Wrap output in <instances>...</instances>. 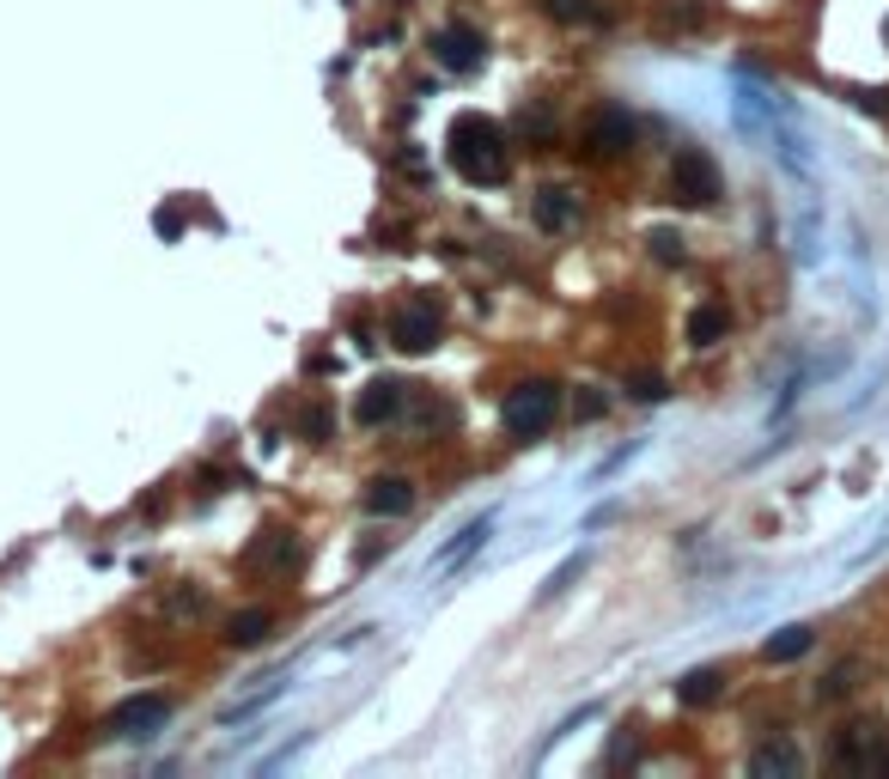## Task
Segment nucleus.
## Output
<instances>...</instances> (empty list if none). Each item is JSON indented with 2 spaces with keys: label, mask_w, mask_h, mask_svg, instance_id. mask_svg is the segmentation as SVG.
<instances>
[{
  "label": "nucleus",
  "mask_w": 889,
  "mask_h": 779,
  "mask_svg": "<svg viewBox=\"0 0 889 779\" xmlns=\"http://www.w3.org/2000/svg\"><path fill=\"white\" fill-rule=\"evenodd\" d=\"M391 342L403 347V354H427L433 342H439V310L427 305V298H408V305L391 310Z\"/></svg>",
  "instance_id": "6"
},
{
  "label": "nucleus",
  "mask_w": 889,
  "mask_h": 779,
  "mask_svg": "<svg viewBox=\"0 0 889 779\" xmlns=\"http://www.w3.org/2000/svg\"><path fill=\"white\" fill-rule=\"evenodd\" d=\"M555 414H561V389L549 384V378H531V384H518V389L506 396L500 421H506L512 438H543L549 426H555Z\"/></svg>",
  "instance_id": "2"
},
{
  "label": "nucleus",
  "mask_w": 889,
  "mask_h": 779,
  "mask_svg": "<svg viewBox=\"0 0 889 779\" xmlns=\"http://www.w3.org/2000/svg\"><path fill=\"white\" fill-rule=\"evenodd\" d=\"M445 147H451V165H457L470 184H506L512 177L506 135H500V122H487V116H457Z\"/></svg>",
  "instance_id": "1"
},
{
  "label": "nucleus",
  "mask_w": 889,
  "mask_h": 779,
  "mask_svg": "<svg viewBox=\"0 0 889 779\" xmlns=\"http://www.w3.org/2000/svg\"><path fill=\"white\" fill-rule=\"evenodd\" d=\"M579 573H585V554H566V561L555 566V573L543 579V591H536V603H555V596L566 591V584H573Z\"/></svg>",
  "instance_id": "18"
},
{
  "label": "nucleus",
  "mask_w": 889,
  "mask_h": 779,
  "mask_svg": "<svg viewBox=\"0 0 889 779\" xmlns=\"http://www.w3.org/2000/svg\"><path fill=\"white\" fill-rule=\"evenodd\" d=\"M268 633H275V609H238L231 628H226V640L231 645H263Z\"/></svg>",
  "instance_id": "15"
},
{
  "label": "nucleus",
  "mask_w": 889,
  "mask_h": 779,
  "mask_svg": "<svg viewBox=\"0 0 889 779\" xmlns=\"http://www.w3.org/2000/svg\"><path fill=\"white\" fill-rule=\"evenodd\" d=\"M396 408H403V384H396V378H372L354 414H359V426H378V421H391Z\"/></svg>",
  "instance_id": "10"
},
{
  "label": "nucleus",
  "mask_w": 889,
  "mask_h": 779,
  "mask_svg": "<svg viewBox=\"0 0 889 779\" xmlns=\"http://www.w3.org/2000/svg\"><path fill=\"white\" fill-rule=\"evenodd\" d=\"M579 219V195H566V189H543L536 195V226L543 231H566Z\"/></svg>",
  "instance_id": "14"
},
{
  "label": "nucleus",
  "mask_w": 889,
  "mask_h": 779,
  "mask_svg": "<svg viewBox=\"0 0 889 779\" xmlns=\"http://www.w3.org/2000/svg\"><path fill=\"white\" fill-rule=\"evenodd\" d=\"M408 505H415V487H408L403 475H378V482L366 487V512L372 517H403Z\"/></svg>",
  "instance_id": "9"
},
{
  "label": "nucleus",
  "mask_w": 889,
  "mask_h": 779,
  "mask_svg": "<svg viewBox=\"0 0 889 779\" xmlns=\"http://www.w3.org/2000/svg\"><path fill=\"white\" fill-rule=\"evenodd\" d=\"M652 256L659 263H682V238L676 231H652Z\"/></svg>",
  "instance_id": "21"
},
{
  "label": "nucleus",
  "mask_w": 889,
  "mask_h": 779,
  "mask_svg": "<svg viewBox=\"0 0 889 779\" xmlns=\"http://www.w3.org/2000/svg\"><path fill=\"white\" fill-rule=\"evenodd\" d=\"M549 12H555V19H585V24H603V7H591V0H549Z\"/></svg>",
  "instance_id": "19"
},
{
  "label": "nucleus",
  "mask_w": 889,
  "mask_h": 779,
  "mask_svg": "<svg viewBox=\"0 0 889 779\" xmlns=\"http://www.w3.org/2000/svg\"><path fill=\"white\" fill-rule=\"evenodd\" d=\"M628 396L634 402H664V378L659 372H634V378H628Z\"/></svg>",
  "instance_id": "20"
},
{
  "label": "nucleus",
  "mask_w": 889,
  "mask_h": 779,
  "mask_svg": "<svg viewBox=\"0 0 889 779\" xmlns=\"http://www.w3.org/2000/svg\"><path fill=\"white\" fill-rule=\"evenodd\" d=\"M798 768H804V756L792 743H768L750 756V773H798Z\"/></svg>",
  "instance_id": "17"
},
{
  "label": "nucleus",
  "mask_w": 889,
  "mask_h": 779,
  "mask_svg": "<svg viewBox=\"0 0 889 779\" xmlns=\"http://www.w3.org/2000/svg\"><path fill=\"white\" fill-rule=\"evenodd\" d=\"M634 140H640V122L622 110V103H603V110L585 122V147L597 152V159H622V152H634Z\"/></svg>",
  "instance_id": "5"
},
{
  "label": "nucleus",
  "mask_w": 889,
  "mask_h": 779,
  "mask_svg": "<svg viewBox=\"0 0 889 779\" xmlns=\"http://www.w3.org/2000/svg\"><path fill=\"white\" fill-rule=\"evenodd\" d=\"M487 536H494V512H482V517H470V524H463V530H457V536H451V542H445V549H439V554H433V566H439V573H457V566H463V561H470V554H475V549H482V542H487Z\"/></svg>",
  "instance_id": "8"
},
{
  "label": "nucleus",
  "mask_w": 889,
  "mask_h": 779,
  "mask_svg": "<svg viewBox=\"0 0 889 779\" xmlns=\"http://www.w3.org/2000/svg\"><path fill=\"white\" fill-rule=\"evenodd\" d=\"M305 433L324 438V433H329V414H324V408H312V414H305Z\"/></svg>",
  "instance_id": "22"
},
{
  "label": "nucleus",
  "mask_w": 889,
  "mask_h": 779,
  "mask_svg": "<svg viewBox=\"0 0 889 779\" xmlns=\"http://www.w3.org/2000/svg\"><path fill=\"white\" fill-rule=\"evenodd\" d=\"M603 414V396H579V421H597Z\"/></svg>",
  "instance_id": "23"
},
{
  "label": "nucleus",
  "mask_w": 889,
  "mask_h": 779,
  "mask_svg": "<svg viewBox=\"0 0 889 779\" xmlns=\"http://www.w3.org/2000/svg\"><path fill=\"white\" fill-rule=\"evenodd\" d=\"M165 719H171V700H165V694H135V700H122V707L105 719V731L110 737H152Z\"/></svg>",
  "instance_id": "7"
},
{
  "label": "nucleus",
  "mask_w": 889,
  "mask_h": 779,
  "mask_svg": "<svg viewBox=\"0 0 889 779\" xmlns=\"http://www.w3.org/2000/svg\"><path fill=\"white\" fill-rule=\"evenodd\" d=\"M670 195H676L682 207H707L719 201V165L707 159L701 147H682L676 165H670Z\"/></svg>",
  "instance_id": "3"
},
{
  "label": "nucleus",
  "mask_w": 889,
  "mask_h": 779,
  "mask_svg": "<svg viewBox=\"0 0 889 779\" xmlns=\"http://www.w3.org/2000/svg\"><path fill=\"white\" fill-rule=\"evenodd\" d=\"M719 694H725V670H719V664H701V670H689V677L676 682L682 707H713Z\"/></svg>",
  "instance_id": "11"
},
{
  "label": "nucleus",
  "mask_w": 889,
  "mask_h": 779,
  "mask_svg": "<svg viewBox=\"0 0 889 779\" xmlns=\"http://www.w3.org/2000/svg\"><path fill=\"white\" fill-rule=\"evenodd\" d=\"M810 640H817V633H810L804 621H792V628H780L774 640L762 645V658H768V664H792V658H804V652H810Z\"/></svg>",
  "instance_id": "16"
},
{
  "label": "nucleus",
  "mask_w": 889,
  "mask_h": 779,
  "mask_svg": "<svg viewBox=\"0 0 889 779\" xmlns=\"http://www.w3.org/2000/svg\"><path fill=\"white\" fill-rule=\"evenodd\" d=\"M725 329H731V310L719 305V298H707V305H694V310H689V342H694V347L725 342Z\"/></svg>",
  "instance_id": "12"
},
{
  "label": "nucleus",
  "mask_w": 889,
  "mask_h": 779,
  "mask_svg": "<svg viewBox=\"0 0 889 779\" xmlns=\"http://www.w3.org/2000/svg\"><path fill=\"white\" fill-rule=\"evenodd\" d=\"M738 128H755V135H774V98L755 92V86H738Z\"/></svg>",
  "instance_id": "13"
},
{
  "label": "nucleus",
  "mask_w": 889,
  "mask_h": 779,
  "mask_svg": "<svg viewBox=\"0 0 889 779\" xmlns=\"http://www.w3.org/2000/svg\"><path fill=\"white\" fill-rule=\"evenodd\" d=\"M433 61L439 68H451V73H475L487 61V37L475 31L470 19H451V24H439L433 31Z\"/></svg>",
  "instance_id": "4"
}]
</instances>
